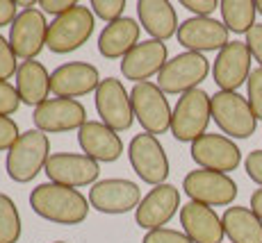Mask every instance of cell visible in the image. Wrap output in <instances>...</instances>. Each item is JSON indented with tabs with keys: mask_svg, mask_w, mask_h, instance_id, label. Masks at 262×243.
<instances>
[{
	"mask_svg": "<svg viewBox=\"0 0 262 243\" xmlns=\"http://www.w3.org/2000/svg\"><path fill=\"white\" fill-rule=\"evenodd\" d=\"M89 9L94 12V16L103 18L105 23H114L119 18H123L125 0H92Z\"/></svg>",
	"mask_w": 262,
	"mask_h": 243,
	"instance_id": "f1b7e54d",
	"label": "cell"
},
{
	"mask_svg": "<svg viewBox=\"0 0 262 243\" xmlns=\"http://www.w3.org/2000/svg\"><path fill=\"white\" fill-rule=\"evenodd\" d=\"M43 173L48 175V182L80 189V186H94L98 182L100 166L82 153H53Z\"/></svg>",
	"mask_w": 262,
	"mask_h": 243,
	"instance_id": "5bb4252c",
	"label": "cell"
},
{
	"mask_svg": "<svg viewBox=\"0 0 262 243\" xmlns=\"http://www.w3.org/2000/svg\"><path fill=\"white\" fill-rule=\"evenodd\" d=\"M221 23L228 28V32L249 34L255 25V3L253 0H221L219 3Z\"/></svg>",
	"mask_w": 262,
	"mask_h": 243,
	"instance_id": "4316f807",
	"label": "cell"
},
{
	"mask_svg": "<svg viewBox=\"0 0 262 243\" xmlns=\"http://www.w3.org/2000/svg\"><path fill=\"white\" fill-rule=\"evenodd\" d=\"M100 84V73L89 62H67L59 64L50 73V93L55 98H82L87 93H96Z\"/></svg>",
	"mask_w": 262,
	"mask_h": 243,
	"instance_id": "d6986e66",
	"label": "cell"
},
{
	"mask_svg": "<svg viewBox=\"0 0 262 243\" xmlns=\"http://www.w3.org/2000/svg\"><path fill=\"white\" fill-rule=\"evenodd\" d=\"M244 168H246V175L262 189V150H251V153L246 155Z\"/></svg>",
	"mask_w": 262,
	"mask_h": 243,
	"instance_id": "e575fe53",
	"label": "cell"
},
{
	"mask_svg": "<svg viewBox=\"0 0 262 243\" xmlns=\"http://www.w3.org/2000/svg\"><path fill=\"white\" fill-rule=\"evenodd\" d=\"M191 159L199 168L226 173L235 171L242 164V150L233 139L226 134H203L191 143Z\"/></svg>",
	"mask_w": 262,
	"mask_h": 243,
	"instance_id": "e0dca14e",
	"label": "cell"
},
{
	"mask_svg": "<svg viewBox=\"0 0 262 243\" xmlns=\"http://www.w3.org/2000/svg\"><path fill=\"white\" fill-rule=\"evenodd\" d=\"M21 232L23 225L16 202L7 193H0V243H18Z\"/></svg>",
	"mask_w": 262,
	"mask_h": 243,
	"instance_id": "83f0119b",
	"label": "cell"
},
{
	"mask_svg": "<svg viewBox=\"0 0 262 243\" xmlns=\"http://www.w3.org/2000/svg\"><path fill=\"white\" fill-rule=\"evenodd\" d=\"M255 12L262 16V0H255Z\"/></svg>",
	"mask_w": 262,
	"mask_h": 243,
	"instance_id": "60d3db41",
	"label": "cell"
},
{
	"mask_svg": "<svg viewBox=\"0 0 262 243\" xmlns=\"http://www.w3.org/2000/svg\"><path fill=\"white\" fill-rule=\"evenodd\" d=\"M9 45L21 62L37 59V55L46 48L48 23L41 9H21L16 21L9 25Z\"/></svg>",
	"mask_w": 262,
	"mask_h": 243,
	"instance_id": "7c38bea8",
	"label": "cell"
},
{
	"mask_svg": "<svg viewBox=\"0 0 262 243\" xmlns=\"http://www.w3.org/2000/svg\"><path fill=\"white\" fill-rule=\"evenodd\" d=\"M53 243H67V241H53Z\"/></svg>",
	"mask_w": 262,
	"mask_h": 243,
	"instance_id": "b9f144b4",
	"label": "cell"
},
{
	"mask_svg": "<svg viewBox=\"0 0 262 243\" xmlns=\"http://www.w3.org/2000/svg\"><path fill=\"white\" fill-rule=\"evenodd\" d=\"M212 120L228 139H249L258 128L249 100L237 91H216L212 95Z\"/></svg>",
	"mask_w": 262,
	"mask_h": 243,
	"instance_id": "8992f818",
	"label": "cell"
},
{
	"mask_svg": "<svg viewBox=\"0 0 262 243\" xmlns=\"http://www.w3.org/2000/svg\"><path fill=\"white\" fill-rule=\"evenodd\" d=\"M94 28H96L94 12L87 5L78 3L64 16L53 18V23L48 25L46 48L50 53H57V55L73 53V50L82 48L89 41V37L94 34Z\"/></svg>",
	"mask_w": 262,
	"mask_h": 243,
	"instance_id": "277c9868",
	"label": "cell"
},
{
	"mask_svg": "<svg viewBox=\"0 0 262 243\" xmlns=\"http://www.w3.org/2000/svg\"><path fill=\"white\" fill-rule=\"evenodd\" d=\"M180 225L191 243H224V221L212 207L187 202L180 207Z\"/></svg>",
	"mask_w": 262,
	"mask_h": 243,
	"instance_id": "44dd1931",
	"label": "cell"
},
{
	"mask_svg": "<svg viewBox=\"0 0 262 243\" xmlns=\"http://www.w3.org/2000/svg\"><path fill=\"white\" fill-rule=\"evenodd\" d=\"M142 202V189L137 182L125 177H107L98 180L89 189V205L100 214H128L135 211Z\"/></svg>",
	"mask_w": 262,
	"mask_h": 243,
	"instance_id": "8fae6325",
	"label": "cell"
},
{
	"mask_svg": "<svg viewBox=\"0 0 262 243\" xmlns=\"http://www.w3.org/2000/svg\"><path fill=\"white\" fill-rule=\"evenodd\" d=\"M180 207L183 205H180L178 186L164 182V184L153 186V189L142 198L139 207L135 209V223L146 232L160 230V227H164L176 214H178Z\"/></svg>",
	"mask_w": 262,
	"mask_h": 243,
	"instance_id": "2e32d148",
	"label": "cell"
},
{
	"mask_svg": "<svg viewBox=\"0 0 262 243\" xmlns=\"http://www.w3.org/2000/svg\"><path fill=\"white\" fill-rule=\"evenodd\" d=\"M169 62V48L158 39H144L130 50L121 62V73L135 84L148 82L153 75H160L164 64Z\"/></svg>",
	"mask_w": 262,
	"mask_h": 243,
	"instance_id": "ffe728a7",
	"label": "cell"
},
{
	"mask_svg": "<svg viewBox=\"0 0 262 243\" xmlns=\"http://www.w3.org/2000/svg\"><path fill=\"white\" fill-rule=\"evenodd\" d=\"M183 191L191 202H201L208 207H230L237 198V182L226 173L196 168L189 171L183 180Z\"/></svg>",
	"mask_w": 262,
	"mask_h": 243,
	"instance_id": "9c48e42d",
	"label": "cell"
},
{
	"mask_svg": "<svg viewBox=\"0 0 262 243\" xmlns=\"http://www.w3.org/2000/svg\"><path fill=\"white\" fill-rule=\"evenodd\" d=\"M18 70V57L9 45V39L0 34V80L9 82V78H16Z\"/></svg>",
	"mask_w": 262,
	"mask_h": 243,
	"instance_id": "4dcf8cb0",
	"label": "cell"
},
{
	"mask_svg": "<svg viewBox=\"0 0 262 243\" xmlns=\"http://www.w3.org/2000/svg\"><path fill=\"white\" fill-rule=\"evenodd\" d=\"M16 82L14 87L18 91V98L23 105L37 109L39 105H43L50 95V73L37 59H30V62H21L16 70Z\"/></svg>",
	"mask_w": 262,
	"mask_h": 243,
	"instance_id": "d4e9b609",
	"label": "cell"
},
{
	"mask_svg": "<svg viewBox=\"0 0 262 243\" xmlns=\"http://www.w3.org/2000/svg\"><path fill=\"white\" fill-rule=\"evenodd\" d=\"M34 128L43 134H59L80 130L87 123V109L73 98H48L32 111Z\"/></svg>",
	"mask_w": 262,
	"mask_h": 243,
	"instance_id": "4fadbf2b",
	"label": "cell"
},
{
	"mask_svg": "<svg viewBox=\"0 0 262 243\" xmlns=\"http://www.w3.org/2000/svg\"><path fill=\"white\" fill-rule=\"evenodd\" d=\"M251 50L246 41H230L224 50H219L212 64V78L219 91H237L249 82L251 75Z\"/></svg>",
	"mask_w": 262,
	"mask_h": 243,
	"instance_id": "ac0fdd59",
	"label": "cell"
},
{
	"mask_svg": "<svg viewBox=\"0 0 262 243\" xmlns=\"http://www.w3.org/2000/svg\"><path fill=\"white\" fill-rule=\"evenodd\" d=\"M50 159V139L48 134L39 132L37 128L21 132L18 141L9 148L5 157V171L9 180L16 184H28L37 177L41 171H46Z\"/></svg>",
	"mask_w": 262,
	"mask_h": 243,
	"instance_id": "7a4b0ae2",
	"label": "cell"
},
{
	"mask_svg": "<svg viewBox=\"0 0 262 243\" xmlns=\"http://www.w3.org/2000/svg\"><path fill=\"white\" fill-rule=\"evenodd\" d=\"M180 5L194 16H210L214 9H219V0H180Z\"/></svg>",
	"mask_w": 262,
	"mask_h": 243,
	"instance_id": "8d00e7d4",
	"label": "cell"
},
{
	"mask_svg": "<svg viewBox=\"0 0 262 243\" xmlns=\"http://www.w3.org/2000/svg\"><path fill=\"white\" fill-rule=\"evenodd\" d=\"M142 37V25L135 18L123 16L114 23H107L98 34V53L105 59H123Z\"/></svg>",
	"mask_w": 262,
	"mask_h": 243,
	"instance_id": "cb8c5ba5",
	"label": "cell"
},
{
	"mask_svg": "<svg viewBox=\"0 0 262 243\" xmlns=\"http://www.w3.org/2000/svg\"><path fill=\"white\" fill-rule=\"evenodd\" d=\"M212 73L210 59L201 53H185L171 57L158 75V87L167 95H183L187 91L201 89L199 84Z\"/></svg>",
	"mask_w": 262,
	"mask_h": 243,
	"instance_id": "5b68a950",
	"label": "cell"
},
{
	"mask_svg": "<svg viewBox=\"0 0 262 243\" xmlns=\"http://www.w3.org/2000/svg\"><path fill=\"white\" fill-rule=\"evenodd\" d=\"M246 45L251 50V57L258 62V66L262 68V23H255L253 28L246 34Z\"/></svg>",
	"mask_w": 262,
	"mask_h": 243,
	"instance_id": "d590c367",
	"label": "cell"
},
{
	"mask_svg": "<svg viewBox=\"0 0 262 243\" xmlns=\"http://www.w3.org/2000/svg\"><path fill=\"white\" fill-rule=\"evenodd\" d=\"M96 111L100 116V123L112 128L114 132H125L133 128L135 123V111L133 100H130V91H125L123 82L117 78H105L100 80L98 89L94 93Z\"/></svg>",
	"mask_w": 262,
	"mask_h": 243,
	"instance_id": "30bf717a",
	"label": "cell"
},
{
	"mask_svg": "<svg viewBox=\"0 0 262 243\" xmlns=\"http://www.w3.org/2000/svg\"><path fill=\"white\" fill-rule=\"evenodd\" d=\"M18 16V3L16 0H0V28L12 25Z\"/></svg>",
	"mask_w": 262,
	"mask_h": 243,
	"instance_id": "f35d334b",
	"label": "cell"
},
{
	"mask_svg": "<svg viewBox=\"0 0 262 243\" xmlns=\"http://www.w3.org/2000/svg\"><path fill=\"white\" fill-rule=\"evenodd\" d=\"M21 98H18V91L12 82H5L0 80V116H12L16 114L21 107Z\"/></svg>",
	"mask_w": 262,
	"mask_h": 243,
	"instance_id": "1f68e13d",
	"label": "cell"
},
{
	"mask_svg": "<svg viewBox=\"0 0 262 243\" xmlns=\"http://www.w3.org/2000/svg\"><path fill=\"white\" fill-rule=\"evenodd\" d=\"M249 207L253 209V214L262 221V189H255L253 193H251V205Z\"/></svg>",
	"mask_w": 262,
	"mask_h": 243,
	"instance_id": "ab89813d",
	"label": "cell"
},
{
	"mask_svg": "<svg viewBox=\"0 0 262 243\" xmlns=\"http://www.w3.org/2000/svg\"><path fill=\"white\" fill-rule=\"evenodd\" d=\"M128 159L135 175L150 186L164 184L171 173L164 145L160 143L158 136L148 132H139L133 136V141L128 143Z\"/></svg>",
	"mask_w": 262,
	"mask_h": 243,
	"instance_id": "ba28073f",
	"label": "cell"
},
{
	"mask_svg": "<svg viewBox=\"0 0 262 243\" xmlns=\"http://www.w3.org/2000/svg\"><path fill=\"white\" fill-rule=\"evenodd\" d=\"M142 243H191V241L185 232L171 230V227H160V230L146 232Z\"/></svg>",
	"mask_w": 262,
	"mask_h": 243,
	"instance_id": "d6a6232c",
	"label": "cell"
},
{
	"mask_svg": "<svg viewBox=\"0 0 262 243\" xmlns=\"http://www.w3.org/2000/svg\"><path fill=\"white\" fill-rule=\"evenodd\" d=\"M78 143L82 148V155L92 157L98 164L100 161L112 164L123 155V141H121L119 132H114L100 120H87L78 130Z\"/></svg>",
	"mask_w": 262,
	"mask_h": 243,
	"instance_id": "7402d4cb",
	"label": "cell"
},
{
	"mask_svg": "<svg viewBox=\"0 0 262 243\" xmlns=\"http://www.w3.org/2000/svg\"><path fill=\"white\" fill-rule=\"evenodd\" d=\"M135 120L142 125L144 132L158 136L171 132V109L167 93L158 87V82H142L130 89Z\"/></svg>",
	"mask_w": 262,
	"mask_h": 243,
	"instance_id": "52a82bcc",
	"label": "cell"
},
{
	"mask_svg": "<svg viewBox=\"0 0 262 243\" xmlns=\"http://www.w3.org/2000/svg\"><path fill=\"white\" fill-rule=\"evenodd\" d=\"M30 207L37 216L55 225H80L89 216V198H84L78 189L62 186L55 182L37 184L30 193Z\"/></svg>",
	"mask_w": 262,
	"mask_h": 243,
	"instance_id": "6da1fadb",
	"label": "cell"
},
{
	"mask_svg": "<svg viewBox=\"0 0 262 243\" xmlns=\"http://www.w3.org/2000/svg\"><path fill=\"white\" fill-rule=\"evenodd\" d=\"M210 120H212V95L203 89L187 91L178 98L171 114V134L176 141L194 143L203 134H208Z\"/></svg>",
	"mask_w": 262,
	"mask_h": 243,
	"instance_id": "3957f363",
	"label": "cell"
},
{
	"mask_svg": "<svg viewBox=\"0 0 262 243\" xmlns=\"http://www.w3.org/2000/svg\"><path fill=\"white\" fill-rule=\"evenodd\" d=\"M18 125L12 116H0V153H9L14 143L18 141Z\"/></svg>",
	"mask_w": 262,
	"mask_h": 243,
	"instance_id": "836d02e7",
	"label": "cell"
},
{
	"mask_svg": "<svg viewBox=\"0 0 262 243\" xmlns=\"http://www.w3.org/2000/svg\"><path fill=\"white\" fill-rule=\"evenodd\" d=\"M228 28L212 16H191L180 23L178 43L187 48L189 53H219L230 43Z\"/></svg>",
	"mask_w": 262,
	"mask_h": 243,
	"instance_id": "9a60e30c",
	"label": "cell"
},
{
	"mask_svg": "<svg viewBox=\"0 0 262 243\" xmlns=\"http://www.w3.org/2000/svg\"><path fill=\"white\" fill-rule=\"evenodd\" d=\"M78 3H73V0H39V7H41L43 14H50V16L59 18L64 16L67 12H71Z\"/></svg>",
	"mask_w": 262,
	"mask_h": 243,
	"instance_id": "74e56055",
	"label": "cell"
},
{
	"mask_svg": "<svg viewBox=\"0 0 262 243\" xmlns=\"http://www.w3.org/2000/svg\"><path fill=\"white\" fill-rule=\"evenodd\" d=\"M221 221L230 243H262V221L251 207H226Z\"/></svg>",
	"mask_w": 262,
	"mask_h": 243,
	"instance_id": "484cf974",
	"label": "cell"
},
{
	"mask_svg": "<svg viewBox=\"0 0 262 243\" xmlns=\"http://www.w3.org/2000/svg\"><path fill=\"white\" fill-rule=\"evenodd\" d=\"M246 100H249L251 109H253L255 118L262 120V68H253L246 82Z\"/></svg>",
	"mask_w": 262,
	"mask_h": 243,
	"instance_id": "f546056e",
	"label": "cell"
},
{
	"mask_svg": "<svg viewBox=\"0 0 262 243\" xmlns=\"http://www.w3.org/2000/svg\"><path fill=\"white\" fill-rule=\"evenodd\" d=\"M137 18L139 25L150 34V39L167 41L178 34V14L169 0H137Z\"/></svg>",
	"mask_w": 262,
	"mask_h": 243,
	"instance_id": "603a6c76",
	"label": "cell"
}]
</instances>
